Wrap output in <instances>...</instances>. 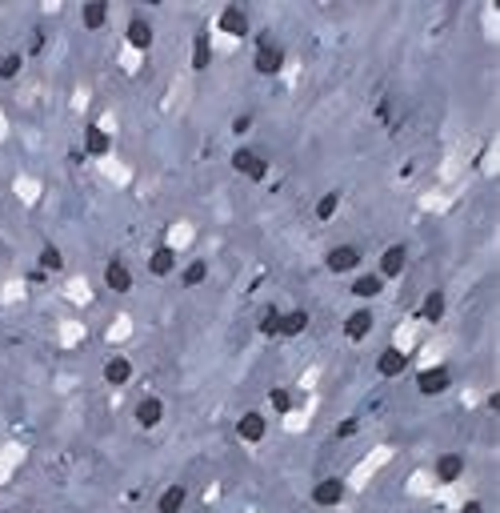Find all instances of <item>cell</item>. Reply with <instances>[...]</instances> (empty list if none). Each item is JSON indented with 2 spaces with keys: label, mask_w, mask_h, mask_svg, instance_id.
I'll return each instance as SVG.
<instances>
[{
  "label": "cell",
  "mask_w": 500,
  "mask_h": 513,
  "mask_svg": "<svg viewBox=\"0 0 500 513\" xmlns=\"http://www.w3.org/2000/svg\"><path fill=\"white\" fill-rule=\"evenodd\" d=\"M232 168H236L240 177H249V181H264V177H269V161H264L260 153H252V149H236V153H232Z\"/></svg>",
  "instance_id": "obj_1"
},
{
  "label": "cell",
  "mask_w": 500,
  "mask_h": 513,
  "mask_svg": "<svg viewBox=\"0 0 500 513\" xmlns=\"http://www.w3.org/2000/svg\"><path fill=\"white\" fill-rule=\"evenodd\" d=\"M280 65H284V48L273 45L269 36H260V48H256V72H260V76H273V72H280Z\"/></svg>",
  "instance_id": "obj_2"
},
{
  "label": "cell",
  "mask_w": 500,
  "mask_h": 513,
  "mask_svg": "<svg viewBox=\"0 0 500 513\" xmlns=\"http://www.w3.org/2000/svg\"><path fill=\"white\" fill-rule=\"evenodd\" d=\"M312 501H317L320 510H332V505H341V501H344V481H341V477H324V481H317Z\"/></svg>",
  "instance_id": "obj_3"
},
{
  "label": "cell",
  "mask_w": 500,
  "mask_h": 513,
  "mask_svg": "<svg viewBox=\"0 0 500 513\" xmlns=\"http://www.w3.org/2000/svg\"><path fill=\"white\" fill-rule=\"evenodd\" d=\"M236 433H240V441H249V445H256V441H264V433H269V421H264V413H245V417L236 421Z\"/></svg>",
  "instance_id": "obj_4"
},
{
  "label": "cell",
  "mask_w": 500,
  "mask_h": 513,
  "mask_svg": "<svg viewBox=\"0 0 500 513\" xmlns=\"http://www.w3.org/2000/svg\"><path fill=\"white\" fill-rule=\"evenodd\" d=\"M416 385H420V393H424V397H436V393H444V389L453 385V373H448L444 365H432V369H424V373H420V381H416Z\"/></svg>",
  "instance_id": "obj_5"
},
{
  "label": "cell",
  "mask_w": 500,
  "mask_h": 513,
  "mask_svg": "<svg viewBox=\"0 0 500 513\" xmlns=\"http://www.w3.org/2000/svg\"><path fill=\"white\" fill-rule=\"evenodd\" d=\"M361 265V249L356 245H337V249H328V269L332 273H352Z\"/></svg>",
  "instance_id": "obj_6"
},
{
  "label": "cell",
  "mask_w": 500,
  "mask_h": 513,
  "mask_svg": "<svg viewBox=\"0 0 500 513\" xmlns=\"http://www.w3.org/2000/svg\"><path fill=\"white\" fill-rule=\"evenodd\" d=\"M104 285H109L113 293H128V289H133V273H128V265L113 256V261L104 265Z\"/></svg>",
  "instance_id": "obj_7"
},
{
  "label": "cell",
  "mask_w": 500,
  "mask_h": 513,
  "mask_svg": "<svg viewBox=\"0 0 500 513\" xmlns=\"http://www.w3.org/2000/svg\"><path fill=\"white\" fill-rule=\"evenodd\" d=\"M160 417H164V401H160V397H140V401H137L140 429H157Z\"/></svg>",
  "instance_id": "obj_8"
},
{
  "label": "cell",
  "mask_w": 500,
  "mask_h": 513,
  "mask_svg": "<svg viewBox=\"0 0 500 513\" xmlns=\"http://www.w3.org/2000/svg\"><path fill=\"white\" fill-rule=\"evenodd\" d=\"M405 261H409L405 245H388L385 256H380V273H376V277H380V281H385V277H400V273H405Z\"/></svg>",
  "instance_id": "obj_9"
},
{
  "label": "cell",
  "mask_w": 500,
  "mask_h": 513,
  "mask_svg": "<svg viewBox=\"0 0 500 513\" xmlns=\"http://www.w3.org/2000/svg\"><path fill=\"white\" fill-rule=\"evenodd\" d=\"M220 28H225L228 36H249V12L236 8V4H228L225 12H220Z\"/></svg>",
  "instance_id": "obj_10"
},
{
  "label": "cell",
  "mask_w": 500,
  "mask_h": 513,
  "mask_svg": "<svg viewBox=\"0 0 500 513\" xmlns=\"http://www.w3.org/2000/svg\"><path fill=\"white\" fill-rule=\"evenodd\" d=\"M372 325H376L372 313H368V309H356V313L344 321V337H348V341H364V337L372 333Z\"/></svg>",
  "instance_id": "obj_11"
},
{
  "label": "cell",
  "mask_w": 500,
  "mask_h": 513,
  "mask_svg": "<svg viewBox=\"0 0 500 513\" xmlns=\"http://www.w3.org/2000/svg\"><path fill=\"white\" fill-rule=\"evenodd\" d=\"M104 381L109 385H128L133 381V361L128 357H109L104 361Z\"/></svg>",
  "instance_id": "obj_12"
},
{
  "label": "cell",
  "mask_w": 500,
  "mask_h": 513,
  "mask_svg": "<svg viewBox=\"0 0 500 513\" xmlns=\"http://www.w3.org/2000/svg\"><path fill=\"white\" fill-rule=\"evenodd\" d=\"M109 144H113V140H109V133H104L100 124H89V129H84V153H89V157H109Z\"/></svg>",
  "instance_id": "obj_13"
},
{
  "label": "cell",
  "mask_w": 500,
  "mask_h": 513,
  "mask_svg": "<svg viewBox=\"0 0 500 513\" xmlns=\"http://www.w3.org/2000/svg\"><path fill=\"white\" fill-rule=\"evenodd\" d=\"M405 365H409V357L400 349H385L380 353V361H376V373L380 377H400L405 373Z\"/></svg>",
  "instance_id": "obj_14"
},
{
  "label": "cell",
  "mask_w": 500,
  "mask_h": 513,
  "mask_svg": "<svg viewBox=\"0 0 500 513\" xmlns=\"http://www.w3.org/2000/svg\"><path fill=\"white\" fill-rule=\"evenodd\" d=\"M128 45L140 48V52L152 48V24L144 21V17H133V21H128Z\"/></svg>",
  "instance_id": "obj_15"
},
{
  "label": "cell",
  "mask_w": 500,
  "mask_h": 513,
  "mask_svg": "<svg viewBox=\"0 0 500 513\" xmlns=\"http://www.w3.org/2000/svg\"><path fill=\"white\" fill-rule=\"evenodd\" d=\"M148 269H152L157 277H168V273L177 269V253H172V245H160L157 253L148 256Z\"/></svg>",
  "instance_id": "obj_16"
},
{
  "label": "cell",
  "mask_w": 500,
  "mask_h": 513,
  "mask_svg": "<svg viewBox=\"0 0 500 513\" xmlns=\"http://www.w3.org/2000/svg\"><path fill=\"white\" fill-rule=\"evenodd\" d=\"M308 329V313L293 309V313H280V337H300Z\"/></svg>",
  "instance_id": "obj_17"
},
{
  "label": "cell",
  "mask_w": 500,
  "mask_h": 513,
  "mask_svg": "<svg viewBox=\"0 0 500 513\" xmlns=\"http://www.w3.org/2000/svg\"><path fill=\"white\" fill-rule=\"evenodd\" d=\"M184 497H188V490H184V485H168V490L160 493L157 513H181L184 510Z\"/></svg>",
  "instance_id": "obj_18"
},
{
  "label": "cell",
  "mask_w": 500,
  "mask_h": 513,
  "mask_svg": "<svg viewBox=\"0 0 500 513\" xmlns=\"http://www.w3.org/2000/svg\"><path fill=\"white\" fill-rule=\"evenodd\" d=\"M460 473H464V457H460V453H444V457L436 461V477H440V481H456Z\"/></svg>",
  "instance_id": "obj_19"
},
{
  "label": "cell",
  "mask_w": 500,
  "mask_h": 513,
  "mask_svg": "<svg viewBox=\"0 0 500 513\" xmlns=\"http://www.w3.org/2000/svg\"><path fill=\"white\" fill-rule=\"evenodd\" d=\"M380 285H385V281L376 277V273H364V277L352 281V297H361V301H368V297H380Z\"/></svg>",
  "instance_id": "obj_20"
},
{
  "label": "cell",
  "mask_w": 500,
  "mask_h": 513,
  "mask_svg": "<svg viewBox=\"0 0 500 513\" xmlns=\"http://www.w3.org/2000/svg\"><path fill=\"white\" fill-rule=\"evenodd\" d=\"M208 65H212V45H208L205 32H196V41H192V69L205 72Z\"/></svg>",
  "instance_id": "obj_21"
},
{
  "label": "cell",
  "mask_w": 500,
  "mask_h": 513,
  "mask_svg": "<svg viewBox=\"0 0 500 513\" xmlns=\"http://www.w3.org/2000/svg\"><path fill=\"white\" fill-rule=\"evenodd\" d=\"M104 21H109V4H100V0H89L84 4V28H104Z\"/></svg>",
  "instance_id": "obj_22"
},
{
  "label": "cell",
  "mask_w": 500,
  "mask_h": 513,
  "mask_svg": "<svg viewBox=\"0 0 500 513\" xmlns=\"http://www.w3.org/2000/svg\"><path fill=\"white\" fill-rule=\"evenodd\" d=\"M420 313H424V321H429V325H436V321L444 317V293H429V297H424V305H420Z\"/></svg>",
  "instance_id": "obj_23"
},
{
  "label": "cell",
  "mask_w": 500,
  "mask_h": 513,
  "mask_svg": "<svg viewBox=\"0 0 500 513\" xmlns=\"http://www.w3.org/2000/svg\"><path fill=\"white\" fill-rule=\"evenodd\" d=\"M205 277H208V261H188V265H184V273H181V285H188V289H192V285H201Z\"/></svg>",
  "instance_id": "obj_24"
},
{
  "label": "cell",
  "mask_w": 500,
  "mask_h": 513,
  "mask_svg": "<svg viewBox=\"0 0 500 513\" xmlns=\"http://www.w3.org/2000/svg\"><path fill=\"white\" fill-rule=\"evenodd\" d=\"M260 333H264V337H280V309H273V305H269V309H264V313H260Z\"/></svg>",
  "instance_id": "obj_25"
},
{
  "label": "cell",
  "mask_w": 500,
  "mask_h": 513,
  "mask_svg": "<svg viewBox=\"0 0 500 513\" xmlns=\"http://www.w3.org/2000/svg\"><path fill=\"white\" fill-rule=\"evenodd\" d=\"M41 269H45V273L65 269V256H60V249H56V245H45V249H41Z\"/></svg>",
  "instance_id": "obj_26"
},
{
  "label": "cell",
  "mask_w": 500,
  "mask_h": 513,
  "mask_svg": "<svg viewBox=\"0 0 500 513\" xmlns=\"http://www.w3.org/2000/svg\"><path fill=\"white\" fill-rule=\"evenodd\" d=\"M337 209H341V197H337V193H324V197L317 201V217H320V221H332Z\"/></svg>",
  "instance_id": "obj_27"
},
{
  "label": "cell",
  "mask_w": 500,
  "mask_h": 513,
  "mask_svg": "<svg viewBox=\"0 0 500 513\" xmlns=\"http://www.w3.org/2000/svg\"><path fill=\"white\" fill-rule=\"evenodd\" d=\"M21 65H24L21 52H8V56H0V76H4V80H12V76L21 72Z\"/></svg>",
  "instance_id": "obj_28"
},
{
  "label": "cell",
  "mask_w": 500,
  "mask_h": 513,
  "mask_svg": "<svg viewBox=\"0 0 500 513\" xmlns=\"http://www.w3.org/2000/svg\"><path fill=\"white\" fill-rule=\"evenodd\" d=\"M269 401H273L276 413H293V393H288V389H273V393H269Z\"/></svg>",
  "instance_id": "obj_29"
},
{
  "label": "cell",
  "mask_w": 500,
  "mask_h": 513,
  "mask_svg": "<svg viewBox=\"0 0 500 513\" xmlns=\"http://www.w3.org/2000/svg\"><path fill=\"white\" fill-rule=\"evenodd\" d=\"M356 429H361V425H356V417H344V421H341V429H337V437H352Z\"/></svg>",
  "instance_id": "obj_30"
},
{
  "label": "cell",
  "mask_w": 500,
  "mask_h": 513,
  "mask_svg": "<svg viewBox=\"0 0 500 513\" xmlns=\"http://www.w3.org/2000/svg\"><path fill=\"white\" fill-rule=\"evenodd\" d=\"M249 129H252V117H249V113H240V117L232 120V133H249Z\"/></svg>",
  "instance_id": "obj_31"
},
{
  "label": "cell",
  "mask_w": 500,
  "mask_h": 513,
  "mask_svg": "<svg viewBox=\"0 0 500 513\" xmlns=\"http://www.w3.org/2000/svg\"><path fill=\"white\" fill-rule=\"evenodd\" d=\"M460 513H484V505H480V501H464V510Z\"/></svg>",
  "instance_id": "obj_32"
}]
</instances>
